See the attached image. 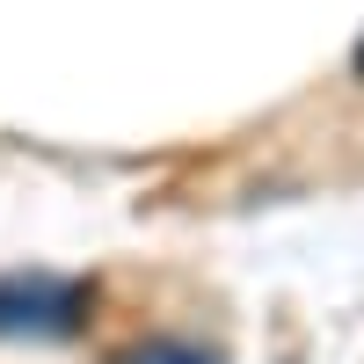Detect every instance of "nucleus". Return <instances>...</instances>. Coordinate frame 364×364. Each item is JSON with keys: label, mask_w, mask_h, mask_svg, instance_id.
<instances>
[{"label": "nucleus", "mask_w": 364, "mask_h": 364, "mask_svg": "<svg viewBox=\"0 0 364 364\" xmlns=\"http://www.w3.org/2000/svg\"><path fill=\"white\" fill-rule=\"evenodd\" d=\"M357 73H364V44H357Z\"/></svg>", "instance_id": "3"}, {"label": "nucleus", "mask_w": 364, "mask_h": 364, "mask_svg": "<svg viewBox=\"0 0 364 364\" xmlns=\"http://www.w3.org/2000/svg\"><path fill=\"white\" fill-rule=\"evenodd\" d=\"M117 364H226V357H219V350H204V343H175V336H154V343L124 350Z\"/></svg>", "instance_id": "2"}, {"label": "nucleus", "mask_w": 364, "mask_h": 364, "mask_svg": "<svg viewBox=\"0 0 364 364\" xmlns=\"http://www.w3.org/2000/svg\"><path fill=\"white\" fill-rule=\"evenodd\" d=\"M87 306H95V284L58 277V269H8L0 277V336H29V343L80 336Z\"/></svg>", "instance_id": "1"}]
</instances>
